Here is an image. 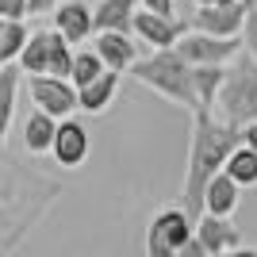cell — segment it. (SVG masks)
Masks as SVG:
<instances>
[{"label": "cell", "instance_id": "6da1fadb", "mask_svg": "<svg viewBox=\"0 0 257 257\" xmlns=\"http://www.w3.org/2000/svg\"><path fill=\"white\" fill-rule=\"evenodd\" d=\"M238 142H242V127L223 123L215 111H192V142H188V165H184V211L192 223L204 215L207 181L223 169V161Z\"/></svg>", "mask_w": 257, "mask_h": 257}, {"label": "cell", "instance_id": "7a4b0ae2", "mask_svg": "<svg viewBox=\"0 0 257 257\" xmlns=\"http://www.w3.org/2000/svg\"><path fill=\"white\" fill-rule=\"evenodd\" d=\"M131 77L150 85L158 96H165L169 104L184 107V111H196V88H192V65L184 62L173 46H158L150 58H135L131 62Z\"/></svg>", "mask_w": 257, "mask_h": 257}, {"label": "cell", "instance_id": "3957f363", "mask_svg": "<svg viewBox=\"0 0 257 257\" xmlns=\"http://www.w3.org/2000/svg\"><path fill=\"white\" fill-rule=\"evenodd\" d=\"M215 115L230 127H246L257 119V58L242 46L234 65H226V77L215 96Z\"/></svg>", "mask_w": 257, "mask_h": 257}, {"label": "cell", "instance_id": "277c9868", "mask_svg": "<svg viewBox=\"0 0 257 257\" xmlns=\"http://www.w3.org/2000/svg\"><path fill=\"white\" fill-rule=\"evenodd\" d=\"M192 230H196V223L188 219L184 207H165V211L154 215L150 230H146V253L150 257H181Z\"/></svg>", "mask_w": 257, "mask_h": 257}, {"label": "cell", "instance_id": "5b68a950", "mask_svg": "<svg viewBox=\"0 0 257 257\" xmlns=\"http://www.w3.org/2000/svg\"><path fill=\"white\" fill-rule=\"evenodd\" d=\"M173 50L181 54L188 65H226L234 62V54L242 50V35L234 39H223V35H207V31H181V39L173 43Z\"/></svg>", "mask_w": 257, "mask_h": 257}, {"label": "cell", "instance_id": "8992f818", "mask_svg": "<svg viewBox=\"0 0 257 257\" xmlns=\"http://www.w3.org/2000/svg\"><path fill=\"white\" fill-rule=\"evenodd\" d=\"M27 92H31L35 107L50 111L54 119H65L77 111V85L69 77H54V73H31L27 81Z\"/></svg>", "mask_w": 257, "mask_h": 257}, {"label": "cell", "instance_id": "52a82bcc", "mask_svg": "<svg viewBox=\"0 0 257 257\" xmlns=\"http://www.w3.org/2000/svg\"><path fill=\"white\" fill-rule=\"evenodd\" d=\"M242 23H246V0H230V4H196V12H192L196 31L223 35V39L242 35Z\"/></svg>", "mask_w": 257, "mask_h": 257}, {"label": "cell", "instance_id": "ba28073f", "mask_svg": "<svg viewBox=\"0 0 257 257\" xmlns=\"http://www.w3.org/2000/svg\"><path fill=\"white\" fill-rule=\"evenodd\" d=\"M196 238H200V246H204V257H223V253H234L242 246V238H238V226H230V215H211L204 211L196 219Z\"/></svg>", "mask_w": 257, "mask_h": 257}, {"label": "cell", "instance_id": "9c48e42d", "mask_svg": "<svg viewBox=\"0 0 257 257\" xmlns=\"http://www.w3.org/2000/svg\"><path fill=\"white\" fill-rule=\"evenodd\" d=\"M54 161L65 165V169H77V165H85L88 158V131L77 123V119H58V131H54V146H50Z\"/></svg>", "mask_w": 257, "mask_h": 257}, {"label": "cell", "instance_id": "30bf717a", "mask_svg": "<svg viewBox=\"0 0 257 257\" xmlns=\"http://www.w3.org/2000/svg\"><path fill=\"white\" fill-rule=\"evenodd\" d=\"M131 31L139 35L146 46H173L177 39H181L184 23H177L173 16H161V12H150V8H135V20H131Z\"/></svg>", "mask_w": 257, "mask_h": 257}, {"label": "cell", "instance_id": "8fae6325", "mask_svg": "<svg viewBox=\"0 0 257 257\" xmlns=\"http://www.w3.org/2000/svg\"><path fill=\"white\" fill-rule=\"evenodd\" d=\"M54 31H62L73 43H85L88 35H92V8H88L85 0H65L54 8Z\"/></svg>", "mask_w": 257, "mask_h": 257}, {"label": "cell", "instance_id": "7c38bea8", "mask_svg": "<svg viewBox=\"0 0 257 257\" xmlns=\"http://www.w3.org/2000/svg\"><path fill=\"white\" fill-rule=\"evenodd\" d=\"M92 50L104 58L107 69H115V73H123V69H131V62L139 58V43H131L127 31H96V46Z\"/></svg>", "mask_w": 257, "mask_h": 257}, {"label": "cell", "instance_id": "4fadbf2b", "mask_svg": "<svg viewBox=\"0 0 257 257\" xmlns=\"http://www.w3.org/2000/svg\"><path fill=\"white\" fill-rule=\"evenodd\" d=\"M238 200H242V184H238L226 169H219L211 181H207V188H204V211H211V215H234L238 211Z\"/></svg>", "mask_w": 257, "mask_h": 257}, {"label": "cell", "instance_id": "5bb4252c", "mask_svg": "<svg viewBox=\"0 0 257 257\" xmlns=\"http://www.w3.org/2000/svg\"><path fill=\"white\" fill-rule=\"evenodd\" d=\"M115 88H119V73L115 69H104L96 81H88V85L77 88V107L88 111V115H100V111L115 100Z\"/></svg>", "mask_w": 257, "mask_h": 257}, {"label": "cell", "instance_id": "9a60e30c", "mask_svg": "<svg viewBox=\"0 0 257 257\" xmlns=\"http://www.w3.org/2000/svg\"><path fill=\"white\" fill-rule=\"evenodd\" d=\"M139 0H100L92 8V31H131Z\"/></svg>", "mask_w": 257, "mask_h": 257}, {"label": "cell", "instance_id": "2e32d148", "mask_svg": "<svg viewBox=\"0 0 257 257\" xmlns=\"http://www.w3.org/2000/svg\"><path fill=\"white\" fill-rule=\"evenodd\" d=\"M54 131H58V119L50 111H43V107H35L27 115V123H23V146H27V154H50Z\"/></svg>", "mask_w": 257, "mask_h": 257}, {"label": "cell", "instance_id": "e0dca14e", "mask_svg": "<svg viewBox=\"0 0 257 257\" xmlns=\"http://www.w3.org/2000/svg\"><path fill=\"white\" fill-rule=\"evenodd\" d=\"M226 77V65H192V88H196V111H215V96Z\"/></svg>", "mask_w": 257, "mask_h": 257}, {"label": "cell", "instance_id": "ac0fdd59", "mask_svg": "<svg viewBox=\"0 0 257 257\" xmlns=\"http://www.w3.org/2000/svg\"><path fill=\"white\" fill-rule=\"evenodd\" d=\"M16 92H20V65L8 62L0 65V146L8 139L12 115H16Z\"/></svg>", "mask_w": 257, "mask_h": 257}, {"label": "cell", "instance_id": "d6986e66", "mask_svg": "<svg viewBox=\"0 0 257 257\" xmlns=\"http://www.w3.org/2000/svg\"><path fill=\"white\" fill-rule=\"evenodd\" d=\"M20 69L23 73H46V62H50V31H35L20 50Z\"/></svg>", "mask_w": 257, "mask_h": 257}, {"label": "cell", "instance_id": "ffe728a7", "mask_svg": "<svg viewBox=\"0 0 257 257\" xmlns=\"http://www.w3.org/2000/svg\"><path fill=\"white\" fill-rule=\"evenodd\" d=\"M223 169L230 173L242 188H246V184H257V150H249L246 142H238L234 150H230V158L223 161Z\"/></svg>", "mask_w": 257, "mask_h": 257}, {"label": "cell", "instance_id": "44dd1931", "mask_svg": "<svg viewBox=\"0 0 257 257\" xmlns=\"http://www.w3.org/2000/svg\"><path fill=\"white\" fill-rule=\"evenodd\" d=\"M27 39H31V31H27V23H23V20H4V39H0V65L16 62Z\"/></svg>", "mask_w": 257, "mask_h": 257}, {"label": "cell", "instance_id": "7402d4cb", "mask_svg": "<svg viewBox=\"0 0 257 257\" xmlns=\"http://www.w3.org/2000/svg\"><path fill=\"white\" fill-rule=\"evenodd\" d=\"M104 69L107 65H104V58H100L96 50H77L73 54V69H69V81L81 88V85H88V81H96Z\"/></svg>", "mask_w": 257, "mask_h": 257}, {"label": "cell", "instance_id": "603a6c76", "mask_svg": "<svg viewBox=\"0 0 257 257\" xmlns=\"http://www.w3.org/2000/svg\"><path fill=\"white\" fill-rule=\"evenodd\" d=\"M73 69V50H69V39L62 31H50V62H46V73L54 77H69Z\"/></svg>", "mask_w": 257, "mask_h": 257}, {"label": "cell", "instance_id": "cb8c5ba5", "mask_svg": "<svg viewBox=\"0 0 257 257\" xmlns=\"http://www.w3.org/2000/svg\"><path fill=\"white\" fill-rule=\"evenodd\" d=\"M242 46L257 58V0H246V23H242Z\"/></svg>", "mask_w": 257, "mask_h": 257}, {"label": "cell", "instance_id": "d4e9b609", "mask_svg": "<svg viewBox=\"0 0 257 257\" xmlns=\"http://www.w3.org/2000/svg\"><path fill=\"white\" fill-rule=\"evenodd\" d=\"M16 200V173H8L4 165H0V211Z\"/></svg>", "mask_w": 257, "mask_h": 257}, {"label": "cell", "instance_id": "484cf974", "mask_svg": "<svg viewBox=\"0 0 257 257\" xmlns=\"http://www.w3.org/2000/svg\"><path fill=\"white\" fill-rule=\"evenodd\" d=\"M0 20H27V0H0Z\"/></svg>", "mask_w": 257, "mask_h": 257}, {"label": "cell", "instance_id": "4316f807", "mask_svg": "<svg viewBox=\"0 0 257 257\" xmlns=\"http://www.w3.org/2000/svg\"><path fill=\"white\" fill-rule=\"evenodd\" d=\"M58 8V0H27V16H46Z\"/></svg>", "mask_w": 257, "mask_h": 257}, {"label": "cell", "instance_id": "83f0119b", "mask_svg": "<svg viewBox=\"0 0 257 257\" xmlns=\"http://www.w3.org/2000/svg\"><path fill=\"white\" fill-rule=\"evenodd\" d=\"M142 8L161 12V16H173V0H142Z\"/></svg>", "mask_w": 257, "mask_h": 257}, {"label": "cell", "instance_id": "f1b7e54d", "mask_svg": "<svg viewBox=\"0 0 257 257\" xmlns=\"http://www.w3.org/2000/svg\"><path fill=\"white\" fill-rule=\"evenodd\" d=\"M242 142H246L249 150H257V119H253V123H246V127H242Z\"/></svg>", "mask_w": 257, "mask_h": 257}, {"label": "cell", "instance_id": "f546056e", "mask_svg": "<svg viewBox=\"0 0 257 257\" xmlns=\"http://www.w3.org/2000/svg\"><path fill=\"white\" fill-rule=\"evenodd\" d=\"M196 4H230V0H196Z\"/></svg>", "mask_w": 257, "mask_h": 257}, {"label": "cell", "instance_id": "4dcf8cb0", "mask_svg": "<svg viewBox=\"0 0 257 257\" xmlns=\"http://www.w3.org/2000/svg\"><path fill=\"white\" fill-rule=\"evenodd\" d=\"M0 39H4V20H0Z\"/></svg>", "mask_w": 257, "mask_h": 257}]
</instances>
